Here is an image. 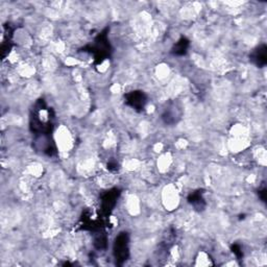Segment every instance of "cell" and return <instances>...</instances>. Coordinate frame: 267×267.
Returning a JSON list of instances; mask_svg holds the SVG:
<instances>
[{"label": "cell", "instance_id": "obj_1", "mask_svg": "<svg viewBox=\"0 0 267 267\" xmlns=\"http://www.w3.org/2000/svg\"><path fill=\"white\" fill-rule=\"evenodd\" d=\"M55 115L43 99H39L30 113L29 127L37 138L51 137Z\"/></svg>", "mask_w": 267, "mask_h": 267}, {"label": "cell", "instance_id": "obj_2", "mask_svg": "<svg viewBox=\"0 0 267 267\" xmlns=\"http://www.w3.org/2000/svg\"><path fill=\"white\" fill-rule=\"evenodd\" d=\"M84 51L93 55L94 63L96 65L103 64V62L107 60L110 57L111 52H112V48H111V44L108 38V28L100 32L95 38L94 43L91 44V45L86 46L84 48Z\"/></svg>", "mask_w": 267, "mask_h": 267}, {"label": "cell", "instance_id": "obj_3", "mask_svg": "<svg viewBox=\"0 0 267 267\" xmlns=\"http://www.w3.org/2000/svg\"><path fill=\"white\" fill-rule=\"evenodd\" d=\"M116 264L122 265L130 257V236L126 232H121L116 237L113 247Z\"/></svg>", "mask_w": 267, "mask_h": 267}, {"label": "cell", "instance_id": "obj_4", "mask_svg": "<svg viewBox=\"0 0 267 267\" xmlns=\"http://www.w3.org/2000/svg\"><path fill=\"white\" fill-rule=\"evenodd\" d=\"M120 195V192L117 188L111 189V190L105 192L100 199V213H102L103 218L109 217L110 214L112 213V211L114 210L117 199Z\"/></svg>", "mask_w": 267, "mask_h": 267}, {"label": "cell", "instance_id": "obj_5", "mask_svg": "<svg viewBox=\"0 0 267 267\" xmlns=\"http://www.w3.org/2000/svg\"><path fill=\"white\" fill-rule=\"evenodd\" d=\"M125 103L137 112H142L146 106L147 96L142 91H131L125 95Z\"/></svg>", "mask_w": 267, "mask_h": 267}, {"label": "cell", "instance_id": "obj_6", "mask_svg": "<svg viewBox=\"0 0 267 267\" xmlns=\"http://www.w3.org/2000/svg\"><path fill=\"white\" fill-rule=\"evenodd\" d=\"M250 58L256 66L259 67V68H263L267 64V46L265 44H261V45L257 46L251 53Z\"/></svg>", "mask_w": 267, "mask_h": 267}, {"label": "cell", "instance_id": "obj_7", "mask_svg": "<svg viewBox=\"0 0 267 267\" xmlns=\"http://www.w3.org/2000/svg\"><path fill=\"white\" fill-rule=\"evenodd\" d=\"M188 203L194 207L195 210L202 211L206 207V202L204 198V192L203 190H196L192 193L189 194L188 196Z\"/></svg>", "mask_w": 267, "mask_h": 267}, {"label": "cell", "instance_id": "obj_8", "mask_svg": "<svg viewBox=\"0 0 267 267\" xmlns=\"http://www.w3.org/2000/svg\"><path fill=\"white\" fill-rule=\"evenodd\" d=\"M180 109L177 108L175 105H171V107L166 108L164 113L162 115L163 120L166 122V124L168 125H172V124H176L177 120H179L180 117Z\"/></svg>", "mask_w": 267, "mask_h": 267}, {"label": "cell", "instance_id": "obj_9", "mask_svg": "<svg viewBox=\"0 0 267 267\" xmlns=\"http://www.w3.org/2000/svg\"><path fill=\"white\" fill-rule=\"evenodd\" d=\"M189 46H190V42H189L188 39L183 37L174 44V46L172 48V53L174 55H184L187 53Z\"/></svg>", "mask_w": 267, "mask_h": 267}, {"label": "cell", "instance_id": "obj_10", "mask_svg": "<svg viewBox=\"0 0 267 267\" xmlns=\"http://www.w3.org/2000/svg\"><path fill=\"white\" fill-rule=\"evenodd\" d=\"M232 252H233V254L234 255H235L236 256V258L237 259H241L242 257H243V252H242V249H241V246H240V244H237V243H235V244H233V246H232Z\"/></svg>", "mask_w": 267, "mask_h": 267}, {"label": "cell", "instance_id": "obj_11", "mask_svg": "<svg viewBox=\"0 0 267 267\" xmlns=\"http://www.w3.org/2000/svg\"><path fill=\"white\" fill-rule=\"evenodd\" d=\"M259 197L261 198V200L263 203L266 202V189L265 188L260 189V190H259Z\"/></svg>", "mask_w": 267, "mask_h": 267}]
</instances>
